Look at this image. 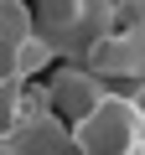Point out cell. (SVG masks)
Returning a JSON list of instances; mask_svg holds the SVG:
<instances>
[{
	"mask_svg": "<svg viewBox=\"0 0 145 155\" xmlns=\"http://www.w3.org/2000/svg\"><path fill=\"white\" fill-rule=\"evenodd\" d=\"M31 16L57 62H88V52L119 26V0H31Z\"/></svg>",
	"mask_w": 145,
	"mask_h": 155,
	"instance_id": "1",
	"label": "cell"
},
{
	"mask_svg": "<svg viewBox=\"0 0 145 155\" xmlns=\"http://www.w3.org/2000/svg\"><path fill=\"white\" fill-rule=\"evenodd\" d=\"M130 98H135V104L145 109V83H135V93H130Z\"/></svg>",
	"mask_w": 145,
	"mask_h": 155,
	"instance_id": "5",
	"label": "cell"
},
{
	"mask_svg": "<svg viewBox=\"0 0 145 155\" xmlns=\"http://www.w3.org/2000/svg\"><path fill=\"white\" fill-rule=\"evenodd\" d=\"M88 67L114 83V78H130V83H145V21H119L93 52H88Z\"/></svg>",
	"mask_w": 145,
	"mask_h": 155,
	"instance_id": "4",
	"label": "cell"
},
{
	"mask_svg": "<svg viewBox=\"0 0 145 155\" xmlns=\"http://www.w3.org/2000/svg\"><path fill=\"white\" fill-rule=\"evenodd\" d=\"M78 155H145V109L130 93H109L99 109H88L72 124Z\"/></svg>",
	"mask_w": 145,
	"mask_h": 155,
	"instance_id": "2",
	"label": "cell"
},
{
	"mask_svg": "<svg viewBox=\"0 0 145 155\" xmlns=\"http://www.w3.org/2000/svg\"><path fill=\"white\" fill-rule=\"evenodd\" d=\"M42 93H47V104H52L67 124H78V119H83L88 109H99L114 88L104 83L88 62H57V72L47 78V88H42Z\"/></svg>",
	"mask_w": 145,
	"mask_h": 155,
	"instance_id": "3",
	"label": "cell"
}]
</instances>
